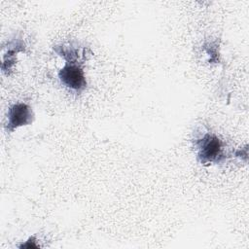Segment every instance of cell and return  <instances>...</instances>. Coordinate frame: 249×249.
<instances>
[{"instance_id": "cell-1", "label": "cell", "mask_w": 249, "mask_h": 249, "mask_svg": "<svg viewBox=\"0 0 249 249\" xmlns=\"http://www.w3.org/2000/svg\"><path fill=\"white\" fill-rule=\"evenodd\" d=\"M198 158L204 164L219 162L225 157L221 140L214 134L206 133L197 142Z\"/></svg>"}, {"instance_id": "cell-2", "label": "cell", "mask_w": 249, "mask_h": 249, "mask_svg": "<svg viewBox=\"0 0 249 249\" xmlns=\"http://www.w3.org/2000/svg\"><path fill=\"white\" fill-rule=\"evenodd\" d=\"M61 83L76 92H81L87 87V80L84 70L75 61H66L58 73Z\"/></svg>"}, {"instance_id": "cell-3", "label": "cell", "mask_w": 249, "mask_h": 249, "mask_svg": "<svg viewBox=\"0 0 249 249\" xmlns=\"http://www.w3.org/2000/svg\"><path fill=\"white\" fill-rule=\"evenodd\" d=\"M33 112L27 104H14L8 111V122L6 124V129L9 132H13L19 126L30 124L33 122Z\"/></svg>"}]
</instances>
